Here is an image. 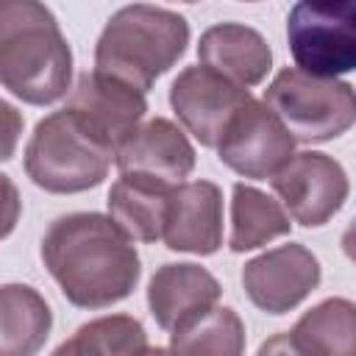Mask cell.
<instances>
[{"label": "cell", "instance_id": "obj_1", "mask_svg": "<svg viewBox=\"0 0 356 356\" xmlns=\"http://www.w3.org/2000/svg\"><path fill=\"white\" fill-rule=\"evenodd\" d=\"M42 261L64 298L81 309H106L125 300L142 275L134 239L97 211L53 220L42 236Z\"/></svg>", "mask_w": 356, "mask_h": 356}, {"label": "cell", "instance_id": "obj_2", "mask_svg": "<svg viewBox=\"0 0 356 356\" xmlns=\"http://www.w3.org/2000/svg\"><path fill=\"white\" fill-rule=\"evenodd\" d=\"M72 50L56 14L36 0H0V86L31 106L67 95Z\"/></svg>", "mask_w": 356, "mask_h": 356}, {"label": "cell", "instance_id": "obj_3", "mask_svg": "<svg viewBox=\"0 0 356 356\" xmlns=\"http://www.w3.org/2000/svg\"><path fill=\"white\" fill-rule=\"evenodd\" d=\"M189 44V22L170 8L134 3L111 14L95 44V70L147 92Z\"/></svg>", "mask_w": 356, "mask_h": 356}, {"label": "cell", "instance_id": "obj_4", "mask_svg": "<svg viewBox=\"0 0 356 356\" xmlns=\"http://www.w3.org/2000/svg\"><path fill=\"white\" fill-rule=\"evenodd\" d=\"M114 164V147L106 145L75 111L61 108L36 122L25 145L28 178L56 195H75L103 184Z\"/></svg>", "mask_w": 356, "mask_h": 356}, {"label": "cell", "instance_id": "obj_5", "mask_svg": "<svg viewBox=\"0 0 356 356\" xmlns=\"http://www.w3.org/2000/svg\"><path fill=\"white\" fill-rule=\"evenodd\" d=\"M295 142H331L350 131L356 95L348 81L317 78L298 67H284L261 100Z\"/></svg>", "mask_w": 356, "mask_h": 356}, {"label": "cell", "instance_id": "obj_6", "mask_svg": "<svg viewBox=\"0 0 356 356\" xmlns=\"http://www.w3.org/2000/svg\"><path fill=\"white\" fill-rule=\"evenodd\" d=\"M356 6L342 3H295L286 17L289 53L298 70L317 78H337L356 67Z\"/></svg>", "mask_w": 356, "mask_h": 356}, {"label": "cell", "instance_id": "obj_7", "mask_svg": "<svg viewBox=\"0 0 356 356\" xmlns=\"http://www.w3.org/2000/svg\"><path fill=\"white\" fill-rule=\"evenodd\" d=\"M273 192L281 197L284 211L303 228L325 225L348 200L350 184L345 167L328 153H295L273 178Z\"/></svg>", "mask_w": 356, "mask_h": 356}, {"label": "cell", "instance_id": "obj_8", "mask_svg": "<svg viewBox=\"0 0 356 356\" xmlns=\"http://www.w3.org/2000/svg\"><path fill=\"white\" fill-rule=\"evenodd\" d=\"M217 156L236 175L261 181L273 178L295 156V139L261 100L250 97L225 125Z\"/></svg>", "mask_w": 356, "mask_h": 356}, {"label": "cell", "instance_id": "obj_9", "mask_svg": "<svg viewBox=\"0 0 356 356\" xmlns=\"http://www.w3.org/2000/svg\"><path fill=\"white\" fill-rule=\"evenodd\" d=\"M250 97L253 95L245 86L231 83L203 64L181 70L170 86L175 117L203 147H217L225 125Z\"/></svg>", "mask_w": 356, "mask_h": 356}, {"label": "cell", "instance_id": "obj_10", "mask_svg": "<svg viewBox=\"0 0 356 356\" xmlns=\"http://www.w3.org/2000/svg\"><path fill=\"white\" fill-rule=\"evenodd\" d=\"M320 261L317 256L300 245H278L250 259L242 270V286L250 303L267 314H286L300 300L312 295L320 284Z\"/></svg>", "mask_w": 356, "mask_h": 356}, {"label": "cell", "instance_id": "obj_11", "mask_svg": "<svg viewBox=\"0 0 356 356\" xmlns=\"http://www.w3.org/2000/svg\"><path fill=\"white\" fill-rule=\"evenodd\" d=\"M64 108L75 111L106 145L114 147L117 156L120 145L142 125L147 100L145 92L92 70L83 72L75 86H70Z\"/></svg>", "mask_w": 356, "mask_h": 356}, {"label": "cell", "instance_id": "obj_12", "mask_svg": "<svg viewBox=\"0 0 356 356\" xmlns=\"http://www.w3.org/2000/svg\"><path fill=\"white\" fill-rule=\"evenodd\" d=\"M161 239L178 253H217L222 245V189L214 181L178 184L170 197Z\"/></svg>", "mask_w": 356, "mask_h": 356}, {"label": "cell", "instance_id": "obj_13", "mask_svg": "<svg viewBox=\"0 0 356 356\" xmlns=\"http://www.w3.org/2000/svg\"><path fill=\"white\" fill-rule=\"evenodd\" d=\"M114 164L120 175L134 172L175 186L195 170V147L172 120L153 117L120 145Z\"/></svg>", "mask_w": 356, "mask_h": 356}, {"label": "cell", "instance_id": "obj_14", "mask_svg": "<svg viewBox=\"0 0 356 356\" xmlns=\"http://www.w3.org/2000/svg\"><path fill=\"white\" fill-rule=\"evenodd\" d=\"M220 281L200 264L178 261L164 264L153 273L147 284V306L159 328L178 331L181 325L197 320L220 300Z\"/></svg>", "mask_w": 356, "mask_h": 356}, {"label": "cell", "instance_id": "obj_15", "mask_svg": "<svg viewBox=\"0 0 356 356\" xmlns=\"http://www.w3.org/2000/svg\"><path fill=\"white\" fill-rule=\"evenodd\" d=\"M197 58L211 72L245 89L261 83L273 67V50L267 39L242 22H220L206 28L197 42Z\"/></svg>", "mask_w": 356, "mask_h": 356}, {"label": "cell", "instance_id": "obj_16", "mask_svg": "<svg viewBox=\"0 0 356 356\" xmlns=\"http://www.w3.org/2000/svg\"><path fill=\"white\" fill-rule=\"evenodd\" d=\"M178 186V184H175ZM172 184L125 172L108 189V217L111 222L134 242H156L161 239Z\"/></svg>", "mask_w": 356, "mask_h": 356}, {"label": "cell", "instance_id": "obj_17", "mask_svg": "<svg viewBox=\"0 0 356 356\" xmlns=\"http://www.w3.org/2000/svg\"><path fill=\"white\" fill-rule=\"evenodd\" d=\"M53 328V312L28 284L0 286V356H36Z\"/></svg>", "mask_w": 356, "mask_h": 356}, {"label": "cell", "instance_id": "obj_18", "mask_svg": "<svg viewBox=\"0 0 356 356\" xmlns=\"http://www.w3.org/2000/svg\"><path fill=\"white\" fill-rule=\"evenodd\" d=\"M303 356H356V306L348 298H325L300 314L289 331Z\"/></svg>", "mask_w": 356, "mask_h": 356}, {"label": "cell", "instance_id": "obj_19", "mask_svg": "<svg viewBox=\"0 0 356 356\" xmlns=\"http://www.w3.org/2000/svg\"><path fill=\"white\" fill-rule=\"evenodd\" d=\"M289 214L278 200L250 184H234L231 195V236L228 248L234 253H245L267 245L275 236L289 234Z\"/></svg>", "mask_w": 356, "mask_h": 356}, {"label": "cell", "instance_id": "obj_20", "mask_svg": "<svg viewBox=\"0 0 356 356\" xmlns=\"http://www.w3.org/2000/svg\"><path fill=\"white\" fill-rule=\"evenodd\" d=\"M147 334L131 314H106L83 323L50 356H147Z\"/></svg>", "mask_w": 356, "mask_h": 356}, {"label": "cell", "instance_id": "obj_21", "mask_svg": "<svg viewBox=\"0 0 356 356\" xmlns=\"http://www.w3.org/2000/svg\"><path fill=\"white\" fill-rule=\"evenodd\" d=\"M172 356H242L245 323L228 306H214L170 334Z\"/></svg>", "mask_w": 356, "mask_h": 356}, {"label": "cell", "instance_id": "obj_22", "mask_svg": "<svg viewBox=\"0 0 356 356\" xmlns=\"http://www.w3.org/2000/svg\"><path fill=\"white\" fill-rule=\"evenodd\" d=\"M19 214H22L19 189L6 172H0V239H6L17 228Z\"/></svg>", "mask_w": 356, "mask_h": 356}, {"label": "cell", "instance_id": "obj_23", "mask_svg": "<svg viewBox=\"0 0 356 356\" xmlns=\"http://www.w3.org/2000/svg\"><path fill=\"white\" fill-rule=\"evenodd\" d=\"M22 136V114L0 97V161H8Z\"/></svg>", "mask_w": 356, "mask_h": 356}, {"label": "cell", "instance_id": "obj_24", "mask_svg": "<svg viewBox=\"0 0 356 356\" xmlns=\"http://www.w3.org/2000/svg\"><path fill=\"white\" fill-rule=\"evenodd\" d=\"M256 356H303V353L292 342L289 331H281V334H273L270 339H264Z\"/></svg>", "mask_w": 356, "mask_h": 356}, {"label": "cell", "instance_id": "obj_25", "mask_svg": "<svg viewBox=\"0 0 356 356\" xmlns=\"http://www.w3.org/2000/svg\"><path fill=\"white\" fill-rule=\"evenodd\" d=\"M147 356H172L170 350H164V348H150L147 350Z\"/></svg>", "mask_w": 356, "mask_h": 356}]
</instances>
